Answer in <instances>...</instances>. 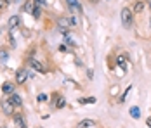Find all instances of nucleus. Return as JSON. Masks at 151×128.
<instances>
[{
    "mask_svg": "<svg viewBox=\"0 0 151 128\" xmlns=\"http://www.w3.org/2000/svg\"><path fill=\"white\" fill-rule=\"evenodd\" d=\"M35 7H38V5H37V4H33V0H28V2H26V5H23V11H26V12H31V14H33Z\"/></svg>",
    "mask_w": 151,
    "mask_h": 128,
    "instance_id": "obj_6",
    "label": "nucleus"
},
{
    "mask_svg": "<svg viewBox=\"0 0 151 128\" xmlns=\"http://www.w3.org/2000/svg\"><path fill=\"white\" fill-rule=\"evenodd\" d=\"M45 99H47V95H45V94H40V95H38V100H42V102H44Z\"/></svg>",
    "mask_w": 151,
    "mask_h": 128,
    "instance_id": "obj_18",
    "label": "nucleus"
},
{
    "mask_svg": "<svg viewBox=\"0 0 151 128\" xmlns=\"http://www.w3.org/2000/svg\"><path fill=\"white\" fill-rule=\"evenodd\" d=\"M122 23H123L125 28H130L132 23H134V12L129 7H123L122 9Z\"/></svg>",
    "mask_w": 151,
    "mask_h": 128,
    "instance_id": "obj_1",
    "label": "nucleus"
},
{
    "mask_svg": "<svg viewBox=\"0 0 151 128\" xmlns=\"http://www.w3.org/2000/svg\"><path fill=\"white\" fill-rule=\"evenodd\" d=\"M30 64H31V66H33V68H35V69H37L38 73H45V68H44V66H42V64H40L38 61L31 59V61H30Z\"/></svg>",
    "mask_w": 151,
    "mask_h": 128,
    "instance_id": "obj_8",
    "label": "nucleus"
},
{
    "mask_svg": "<svg viewBox=\"0 0 151 128\" xmlns=\"http://www.w3.org/2000/svg\"><path fill=\"white\" fill-rule=\"evenodd\" d=\"M129 92H130V87H129V88H127V92H125V94H123V95H122V102H123V100H125V97H127V94H129Z\"/></svg>",
    "mask_w": 151,
    "mask_h": 128,
    "instance_id": "obj_17",
    "label": "nucleus"
},
{
    "mask_svg": "<svg viewBox=\"0 0 151 128\" xmlns=\"http://www.w3.org/2000/svg\"><path fill=\"white\" fill-rule=\"evenodd\" d=\"M40 14H42L40 7H35V11H33V17H40Z\"/></svg>",
    "mask_w": 151,
    "mask_h": 128,
    "instance_id": "obj_15",
    "label": "nucleus"
},
{
    "mask_svg": "<svg viewBox=\"0 0 151 128\" xmlns=\"http://www.w3.org/2000/svg\"><path fill=\"white\" fill-rule=\"evenodd\" d=\"M11 102H12V104H14V106H21V104H23V99H21V97H19V95H17V94H12V95H11Z\"/></svg>",
    "mask_w": 151,
    "mask_h": 128,
    "instance_id": "obj_10",
    "label": "nucleus"
},
{
    "mask_svg": "<svg viewBox=\"0 0 151 128\" xmlns=\"http://www.w3.org/2000/svg\"><path fill=\"white\" fill-rule=\"evenodd\" d=\"M14 123L19 128H26V123H24V119H23V116H21V114H14Z\"/></svg>",
    "mask_w": 151,
    "mask_h": 128,
    "instance_id": "obj_7",
    "label": "nucleus"
},
{
    "mask_svg": "<svg viewBox=\"0 0 151 128\" xmlns=\"http://www.w3.org/2000/svg\"><path fill=\"white\" fill-rule=\"evenodd\" d=\"M5 5H7V2H5V0H0V9H4Z\"/></svg>",
    "mask_w": 151,
    "mask_h": 128,
    "instance_id": "obj_20",
    "label": "nucleus"
},
{
    "mask_svg": "<svg viewBox=\"0 0 151 128\" xmlns=\"http://www.w3.org/2000/svg\"><path fill=\"white\" fill-rule=\"evenodd\" d=\"M82 104H94L96 102V97H89V99H80Z\"/></svg>",
    "mask_w": 151,
    "mask_h": 128,
    "instance_id": "obj_13",
    "label": "nucleus"
},
{
    "mask_svg": "<svg viewBox=\"0 0 151 128\" xmlns=\"http://www.w3.org/2000/svg\"><path fill=\"white\" fill-rule=\"evenodd\" d=\"M58 107H64V99H59V100H58Z\"/></svg>",
    "mask_w": 151,
    "mask_h": 128,
    "instance_id": "obj_16",
    "label": "nucleus"
},
{
    "mask_svg": "<svg viewBox=\"0 0 151 128\" xmlns=\"http://www.w3.org/2000/svg\"><path fill=\"white\" fill-rule=\"evenodd\" d=\"M12 107H14V104H12L9 99H4V100H2V109H4V113H5V114L12 116V114H14V113H12Z\"/></svg>",
    "mask_w": 151,
    "mask_h": 128,
    "instance_id": "obj_2",
    "label": "nucleus"
},
{
    "mask_svg": "<svg viewBox=\"0 0 151 128\" xmlns=\"http://www.w3.org/2000/svg\"><path fill=\"white\" fill-rule=\"evenodd\" d=\"M146 123H148V127H151V116L148 118V121H146Z\"/></svg>",
    "mask_w": 151,
    "mask_h": 128,
    "instance_id": "obj_21",
    "label": "nucleus"
},
{
    "mask_svg": "<svg viewBox=\"0 0 151 128\" xmlns=\"http://www.w3.org/2000/svg\"><path fill=\"white\" fill-rule=\"evenodd\" d=\"M142 9H144V2H142V0H137L136 4H134V9H132V12L139 14V12H142Z\"/></svg>",
    "mask_w": 151,
    "mask_h": 128,
    "instance_id": "obj_9",
    "label": "nucleus"
},
{
    "mask_svg": "<svg viewBox=\"0 0 151 128\" xmlns=\"http://www.w3.org/2000/svg\"><path fill=\"white\" fill-rule=\"evenodd\" d=\"M96 127V121L94 119H83L78 123V128H94Z\"/></svg>",
    "mask_w": 151,
    "mask_h": 128,
    "instance_id": "obj_5",
    "label": "nucleus"
},
{
    "mask_svg": "<svg viewBox=\"0 0 151 128\" xmlns=\"http://www.w3.org/2000/svg\"><path fill=\"white\" fill-rule=\"evenodd\" d=\"M17 23H19V19H17V17H11V21H9V26H11V28H14V26H17Z\"/></svg>",
    "mask_w": 151,
    "mask_h": 128,
    "instance_id": "obj_12",
    "label": "nucleus"
},
{
    "mask_svg": "<svg viewBox=\"0 0 151 128\" xmlns=\"http://www.w3.org/2000/svg\"><path fill=\"white\" fill-rule=\"evenodd\" d=\"M33 2H37V5H38V7H40V5H44V4H45V0H33Z\"/></svg>",
    "mask_w": 151,
    "mask_h": 128,
    "instance_id": "obj_19",
    "label": "nucleus"
},
{
    "mask_svg": "<svg viewBox=\"0 0 151 128\" xmlns=\"http://www.w3.org/2000/svg\"><path fill=\"white\" fill-rule=\"evenodd\" d=\"M150 7H151V4H150Z\"/></svg>",
    "mask_w": 151,
    "mask_h": 128,
    "instance_id": "obj_23",
    "label": "nucleus"
},
{
    "mask_svg": "<svg viewBox=\"0 0 151 128\" xmlns=\"http://www.w3.org/2000/svg\"><path fill=\"white\" fill-rule=\"evenodd\" d=\"M5 2H7V4H9V2H11V0H5Z\"/></svg>",
    "mask_w": 151,
    "mask_h": 128,
    "instance_id": "obj_22",
    "label": "nucleus"
},
{
    "mask_svg": "<svg viewBox=\"0 0 151 128\" xmlns=\"http://www.w3.org/2000/svg\"><path fill=\"white\" fill-rule=\"evenodd\" d=\"M130 116H132V118H139V116H141V109L136 107V106H134V107H130Z\"/></svg>",
    "mask_w": 151,
    "mask_h": 128,
    "instance_id": "obj_11",
    "label": "nucleus"
},
{
    "mask_svg": "<svg viewBox=\"0 0 151 128\" xmlns=\"http://www.w3.org/2000/svg\"><path fill=\"white\" fill-rule=\"evenodd\" d=\"M68 4H70V5H71L73 9H76V11L80 9V5H78V2H76V0H68Z\"/></svg>",
    "mask_w": 151,
    "mask_h": 128,
    "instance_id": "obj_14",
    "label": "nucleus"
},
{
    "mask_svg": "<svg viewBox=\"0 0 151 128\" xmlns=\"http://www.w3.org/2000/svg\"><path fill=\"white\" fill-rule=\"evenodd\" d=\"M2 92H4V94H11V95H12V94H14V85H12L11 82H5V83L2 85Z\"/></svg>",
    "mask_w": 151,
    "mask_h": 128,
    "instance_id": "obj_4",
    "label": "nucleus"
},
{
    "mask_svg": "<svg viewBox=\"0 0 151 128\" xmlns=\"http://www.w3.org/2000/svg\"><path fill=\"white\" fill-rule=\"evenodd\" d=\"M26 76H28V74H26V71H24V69H19V71H17V74H16V82L21 85V83H24V82H26Z\"/></svg>",
    "mask_w": 151,
    "mask_h": 128,
    "instance_id": "obj_3",
    "label": "nucleus"
}]
</instances>
